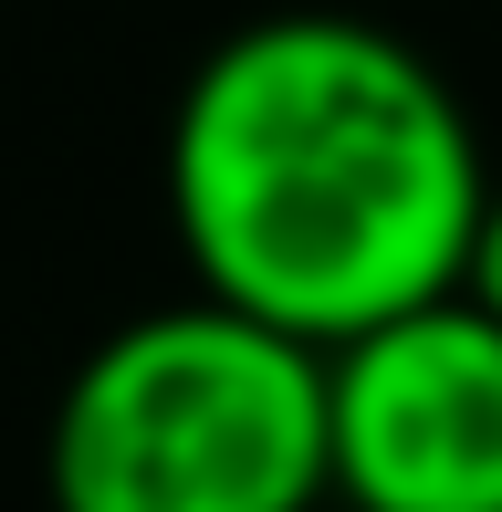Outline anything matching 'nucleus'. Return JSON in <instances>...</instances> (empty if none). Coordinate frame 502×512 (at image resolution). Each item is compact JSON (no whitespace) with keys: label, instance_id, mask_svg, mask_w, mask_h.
I'll list each match as a JSON object with an SVG mask.
<instances>
[{"label":"nucleus","instance_id":"f257e3e1","mask_svg":"<svg viewBox=\"0 0 502 512\" xmlns=\"http://www.w3.org/2000/svg\"><path fill=\"white\" fill-rule=\"evenodd\" d=\"M492 168L440 63L346 11L241 21L168 115V220L189 283L346 345L461 293Z\"/></svg>","mask_w":502,"mask_h":512},{"label":"nucleus","instance_id":"f03ea898","mask_svg":"<svg viewBox=\"0 0 502 512\" xmlns=\"http://www.w3.org/2000/svg\"><path fill=\"white\" fill-rule=\"evenodd\" d=\"M53 512H314L335 492L325 345L189 293L95 335L42 429Z\"/></svg>","mask_w":502,"mask_h":512},{"label":"nucleus","instance_id":"7ed1b4c3","mask_svg":"<svg viewBox=\"0 0 502 512\" xmlns=\"http://www.w3.org/2000/svg\"><path fill=\"white\" fill-rule=\"evenodd\" d=\"M346 512H502V314L440 293L325 356Z\"/></svg>","mask_w":502,"mask_h":512},{"label":"nucleus","instance_id":"20e7f679","mask_svg":"<svg viewBox=\"0 0 502 512\" xmlns=\"http://www.w3.org/2000/svg\"><path fill=\"white\" fill-rule=\"evenodd\" d=\"M461 293L502 314V178H492V209H482V241H471V272H461Z\"/></svg>","mask_w":502,"mask_h":512}]
</instances>
